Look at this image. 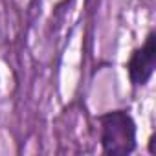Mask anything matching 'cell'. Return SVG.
Wrapping results in <instances>:
<instances>
[{
	"mask_svg": "<svg viewBox=\"0 0 156 156\" xmlns=\"http://www.w3.org/2000/svg\"><path fill=\"white\" fill-rule=\"evenodd\" d=\"M105 154H130L136 149V123L127 110H110L99 118Z\"/></svg>",
	"mask_w": 156,
	"mask_h": 156,
	"instance_id": "cell-1",
	"label": "cell"
},
{
	"mask_svg": "<svg viewBox=\"0 0 156 156\" xmlns=\"http://www.w3.org/2000/svg\"><path fill=\"white\" fill-rule=\"evenodd\" d=\"M156 64V35L149 33L147 41L141 44V48L134 50L129 62H127V72L134 85H145L154 72Z\"/></svg>",
	"mask_w": 156,
	"mask_h": 156,
	"instance_id": "cell-2",
	"label": "cell"
}]
</instances>
